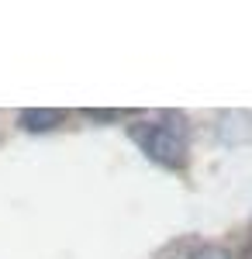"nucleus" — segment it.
I'll return each instance as SVG.
<instances>
[{"label":"nucleus","mask_w":252,"mask_h":259,"mask_svg":"<svg viewBox=\"0 0 252 259\" xmlns=\"http://www.w3.org/2000/svg\"><path fill=\"white\" fill-rule=\"evenodd\" d=\"M214 135L221 145H249L252 142V111H242V107H235V111H221L218 121H214Z\"/></svg>","instance_id":"f03ea898"},{"label":"nucleus","mask_w":252,"mask_h":259,"mask_svg":"<svg viewBox=\"0 0 252 259\" xmlns=\"http://www.w3.org/2000/svg\"><path fill=\"white\" fill-rule=\"evenodd\" d=\"M128 139L162 169L187 173L190 166V121L183 111H162L159 118H135Z\"/></svg>","instance_id":"f257e3e1"},{"label":"nucleus","mask_w":252,"mask_h":259,"mask_svg":"<svg viewBox=\"0 0 252 259\" xmlns=\"http://www.w3.org/2000/svg\"><path fill=\"white\" fill-rule=\"evenodd\" d=\"M66 118H69V111H62V107H24L18 111V128L31 135H45V132L62 128Z\"/></svg>","instance_id":"7ed1b4c3"},{"label":"nucleus","mask_w":252,"mask_h":259,"mask_svg":"<svg viewBox=\"0 0 252 259\" xmlns=\"http://www.w3.org/2000/svg\"><path fill=\"white\" fill-rule=\"evenodd\" d=\"M235 259H252V242H249V245H245V249H242V252H238Z\"/></svg>","instance_id":"423d86ee"},{"label":"nucleus","mask_w":252,"mask_h":259,"mask_svg":"<svg viewBox=\"0 0 252 259\" xmlns=\"http://www.w3.org/2000/svg\"><path fill=\"white\" fill-rule=\"evenodd\" d=\"M187 259H232V252L225 245H218V242H197Z\"/></svg>","instance_id":"39448f33"},{"label":"nucleus","mask_w":252,"mask_h":259,"mask_svg":"<svg viewBox=\"0 0 252 259\" xmlns=\"http://www.w3.org/2000/svg\"><path fill=\"white\" fill-rule=\"evenodd\" d=\"M90 121H100V124H111V121H128L135 118V111H128V107H87L83 111Z\"/></svg>","instance_id":"20e7f679"},{"label":"nucleus","mask_w":252,"mask_h":259,"mask_svg":"<svg viewBox=\"0 0 252 259\" xmlns=\"http://www.w3.org/2000/svg\"><path fill=\"white\" fill-rule=\"evenodd\" d=\"M249 242H252V225H249Z\"/></svg>","instance_id":"0eeeda50"}]
</instances>
